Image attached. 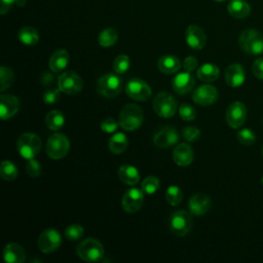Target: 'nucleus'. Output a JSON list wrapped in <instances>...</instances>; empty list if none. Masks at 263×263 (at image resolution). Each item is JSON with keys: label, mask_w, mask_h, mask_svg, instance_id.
Returning a JSON list of instances; mask_svg holds the SVG:
<instances>
[{"label": "nucleus", "mask_w": 263, "mask_h": 263, "mask_svg": "<svg viewBox=\"0 0 263 263\" xmlns=\"http://www.w3.org/2000/svg\"><path fill=\"white\" fill-rule=\"evenodd\" d=\"M144 121V112L141 107L136 104L125 105L118 117L119 126L127 132H133L138 129Z\"/></svg>", "instance_id": "1"}, {"label": "nucleus", "mask_w": 263, "mask_h": 263, "mask_svg": "<svg viewBox=\"0 0 263 263\" xmlns=\"http://www.w3.org/2000/svg\"><path fill=\"white\" fill-rule=\"evenodd\" d=\"M123 88V80L119 74L106 73L97 82V91L105 98L117 97Z\"/></svg>", "instance_id": "2"}, {"label": "nucleus", "mask_w": 263, "mask_h": 263, "mask_svg": "<svg viewBox=\"0 0 263 263\" xmlns=\"http://www.w3.org/2000/svg\"><path fill=\"white\" fill-rule=\"evenodd\" d=\"M238 44L248 54L258 55L263 52V35L255 29L243 30L238 37Z\"/></svg>", "instance_id": "3"}, {"label": "nucleus", "mask_w": 263, "mask_h": 263, "mask_svg": "<svg viewBox=\"0 0 263 263\" xmlns=\"http://www.w3.org/2000/svg\"><path fill=\"white\" fill-rule=\"evenodd\" d=\"M77 256L85 262H98L104 257L103 245L96 238H86L76 248Z\"/></svg>", "instance_id": "4"}, {"label": "nucleus", "mask_w": 263, "mask_h": 263, "mask_svg": "<svg viewBox=\"0 0 263 263\" xmlns=\"http://www.w3.org/2000/svg\"><path fill=\"white\" fill-rule=\"evenodd\" d=\"M41 146L42 142L37 135L32 133H25L18 138L16 149L23 158L29 160L34 158L40 152Z\"/></svg>", "instance_id": "5"}, {"label": "nucleus", "mask_w": 263, "mask_h": 263, "mask_svg": "<svg viewBox=\"0 0 263 263\" xmlns=\"http://www.w3.org/2000/svg\"><path fill=\"white\" fill-rule=\"evenodd\" d=\"M153 109L161 118L173 117L178 109L176 99L166 91H159L153 100Z\"/></svg>", "instance_id": "6"}, {"label": "nucleus", "mask_w": 263, "mask_h": 263, "mask_svg": "<svg viewBox=\"0 0 263 263\" xmlns=\"http://www.w3.org/2000/svg\"><path fill=\"white\" fill-rule=\"evenodd\" d=\"M45 149L49 158L62 159L69 152L70 142L64 134L54 133L47 139Z\"/></svg>", "instance_id": "7"}, {"label": "nucleus", "mask_w": 263, "mask_h": 263, "mask_svg": "<svg viewBox=\"0 0 263 263\" xmlns=\"http://www.w3.org/2000/svg\"><path fill=\"white\" fill-rule=\"evenodd\" d=\"M191 215V213L184 210H178L173 212L168 220L170 230L178 236L186 235L188 232H190L193 225Z\"/></svg>", "instance_id": "8"}, {"label": "nucleus", "mask_w": 263, "mask_h": 263, "mask_svg": "<svg viewBox=\"0 0 263 263\" xmlns=\"http://www.w3.org/2000/svg\"><path fill=\"white\" fill-rule=\"evenodd\" d=\"M58 85L64 93L77 95L82 90L83 80L76 72L66 71L59 76Z\"/></svg>", "instance_id": "9"}, {"label": "nucleus", "mask_w": 263, "mask_h": 263, "mask_svg": "<svg viewBox=\"0 0 263 263\" xmlns=\"http://www.w3.org/2000/svg\"><path fill=\"white\" fill-rule=\"evenodd\" d=\"M126 95L135 101L145 102L152 93L150 85L140 78H132L125 85Z\"/></svg>", "instance_id": "10"}, {"label": "nucleus", "mask_w": 263, "mask_h": 263, "mask_svg": "<svg viewBox=\"0 0 263 263\" xmlns=\"http://www.w3.org/2000/svg\"><path fill=\"white\" fill-rule=\"evenodd\" d=\"M37 243L42 253H52L60 248L62 243V236L54 228H47L40 233Z\"/></svg>", "instance_id": "11"}, {"label": "nucleus", "mask_w": 263, "mask_h": 263, "mask_svg": "<svg viewBox=\"0 0 263 263\" xmlns=\"http://www.w3.org/2000/svg\"><path fill=\"white\" fill-rule=\"evenodd\" d=\"M226 122L232 128H238L242 126L247 119V108L241 102L231 103L226 110Z\"/></svg>", "instance_id": "12"}, {"label": "nucleus", "mask_w": 263, "mask_h": 263, "mask_svg": "<svg viewBox=\"0 0 263 263\" xmlns=\"http://www.w3.org/2000/svg\"><path fill=\"white\" fill-rule=\"evenodd\" d=\"M144 202V191L139 188H130L126 190L121 199L122 209L128 213L134 214L138 212Z\"/></svg>", "instance_id": "13"}, {"label": "nucleus", "mask_w": 263, "mask_h": 263, "mask_svg": "<svg viewBox=\"0 0 263 263\" xmlns=\"http://www.w3.org/2000/svg\"><path fill=\"white\" fill-rule=\"evenodd\" d=\"M219 92L214 85L203 84L198 86L192 93V100L199 106H210L218 101Z\"/></svg>", "instance_id": "14"}, {"label": "nucleus", "mask_w": 263, "mask_h": 263, "mask_svg": "<svg viewBox=\"0 0 263 263\" xmlns=\"http://www.w3.org/2000/svg\"><path fill=\"white\" fill-rule=\"evenodd\" d=\"M179 133L173 126H164L153 136V144L160 149H165L174 146L179 141Z\"/></svg>", "instance_id": "15"}, {"label": "nucleus", "mask_w": 263, "mask_h": 263, "mask_svg": "<svg viewBox=\"0 0 263 263\" xmlns=\"http://www.w3.org/2000/svg\"><path fill=\"white\" fill-rule=\"evenodd\" d=\"M185 39L188 46L194 50L202 49L206 43L205 33L200 27L196 25L188 26L185 33Z\"/></svg>", "instance_id": "16"}, {"label": "nucleus", "mask_w": 263, "mask_h": 263, "mask_svg": "<svg viewBox=\"0 0 263 263\" xmlns=\"http://www.w3.org/2000/svg\"><path fill=\"white\" fill-rule=\"evenodd\" d=\"M20 109V101L17 97L9 93L0 96V117L2 120L13 117Z\"/></svg>", "instance_id": "17"}, {"label": "nucleus", "mask_w": 263, "mask_h": 263, "mask_svg": "<svg viewBox=\"0 0 263 263\" xmlns=\"http://www.w3.org/2000/svg\"><path fill=\"white\" fill-rule=\"evenodd\" d=\"M195 84V79L190 72H181L177 74L173 81L172 87L178 95H186L192 90Z\"/></svg>", "instance_id": "18"}, {"label": "nucleus", "mask_w": 263, "mask_h": 263, "mask_svg": "<svg viewBox=\"0 0 263 263\" xmlns=\"http://www.w3.org/2000/svg\"><path fill=\"white\" fill-rule=\"evenodd\" d=\"M212 204L210 196L203 193H196L192 195L188 201L189 212L194 216H202L208 213Z\"/></svg>", "instance_id": "19"}, {"label": "nucleus", "mask_w": 263, "mask_h": 263, "mask_svg": "<svg viewBox=\"0 0 263 263\" xmlns=\"http://www.w3.org/2000/svg\"><path fill=\"white\" fill-rule=\"evenodd\" d=\"M246 79V72L243 67L238 63L229 65L225 71V81L231 87L240 86Z\"/></svg>", "instance_id": "20"}, {"label": "nucleus", "mask_w": 263, "mask_h": 263, "mask_svg": "<svg viewBox=\"0 0 263 263\" xmlns=\"http://www.w3.org/2000/svg\"><path fill=\"white\" fill-rule=\"evenodd\" d=\"M194 158L192 147L186 143L179 144L173 151V160L179 166H188Z\"/></svg>", "instance_id": "21"}, {"label": "nucleus", "mask_w": 263, "mask_h": 263, "mask_svg": "<svg viewBox=\"0 0 263 263\" xmlns=\"http://www.w3.org/2000/svg\"><path fill=\"white\" fill-rule=\"evenodd\" d=\"M3 259L7 263H23L26 259V252L21 245L10 242L3 249Z\"/></svg>", "instance_id": "22"}, {"label": "nucleus", "mask_w": 263, "mask_h": 263, "mask_svg": "<svg viewBox=\"0 0 263 263\" xmlns=\"http://www.w3.org/2000/svg\"><path fill=\"white\" fill-rule=\"evenodd\" d=\"M70 55L66 49H57L49 58L48 66L53 73L63 71L69 64Z\"/></svg>", "instance_id": "23"}, {"label": "nucleus", "mask_w": 263, "mask_h": 263, "mask_svg": "<svg viewBox=\"0 0 263 263\" xmlns=\"http://www.w3.org/2000/svg\"><path fill=\"white\" fill-rule=\"evenodd\" d=\"M227 11L232 17L241 20L251 13V6L246 0H230L227 5Z\"/></svg>", "instance_id": "24"}, {"label": "nucleus", "mask_w": 263, "mask_h": 263, "mask_svg": "<svg viewBox=\"0 0 263 263\" xmlns=\"http://www.w3.org/2000/svg\"><path fill=\"white\" fill-rule=\"evenodd\" d=\"M157 66L160 72L164 74H175L180 70L181 62L176 55L165 54L159 58Z\"/></svg>", "instance_id": "25"}, {"label": "nucleus", "mask_w": 263, "mask_h": 263, "mask_svg": "<svg viewBox=\"0 0 263 263\" xmlns=\"http://www.w3.org/2000/svg\"><path fill=\"white\" fill-rule=\"evenodd\" d=\"M120 181L126 185H136L140 181V173L137 167L130 164H122L118 170Z\"/></svg>", "instance_id": "26"}, {"label": "nucleus", "mask_w": 263, "mask_h": 263, "mask_svg": "<svg viewBox=\"0 0 263 263\" xmlns=\"http://www.w3.org/2000/svg\"><path fill=\"white\" fill-rule=\"evenodd\" d=\"M197 77L203 81V82H212L215 81L219 75H220V70L219 68L212 63H205L197 69Z\"/></svg>", "instance_id": "27"}, {"label": "nucleus", "mask_w": 263, "mask_h": 263, "mask_svg": "<svg viewBox=\"0 0 263 263\" xmlns=\"http://www.w3.org/2000/svg\"><path fill=\"white\" fill-rule=\"evenodd\" d=\"M108 146L112 153L121 154L126 150L128 146L127 137L123 133H116L110 138Z\"/></svg>", "instance_id": "28"}, {"label": "nucleus", "mask_w": 263, "mask_h": 263, "mask_svg": "<svg viewBox=\"0 0 263 263\" xmlns=\"http://www.w3.org/2000/svg\"><path fill=\"white\" fill-rule=\"evenodd\" d=\"M17 37L23 44L28 46L35 45L39 41V33L34 27L22 28L17 33Z\"/></svg>", "instance_id": "29"}, {"label": "nucleus", "mask_w": 263, "mask_h": 263, "mask_svg": "<svg viewBox=\"0 0 263 263\" xmlns=\"http://www.w3.org/2000/svg\"><path fill=\"white\" fill-rule=\"evenodd\" d=\"M46 126L51 130H59L65 124V116L59 110H51L47 113L45 117Z\"/></svg>", "instance_id": "30"}, {"label": "nucleus", "mask_w": 263, "mask_h": 263, "mask_svg": "<svg viewBox=\"0 0 263 263\" xmlns=\"http://www.w3.org/2000/svg\"><path fill=\"white\" fill-rule=\"evenodd\" d=\"M118 40V33L113 28H106L102 30L98 36V42L103 47H111Z\"/></svg>", "instance_id": "31"}, {"label": "nucleus", "mask_w": 263, "mask_h": 263, "mask_svg": "<svg viewBox=\"0 0 263 263\" xmlns=\"http://www.w3.org/2000/svg\"><path fill=\"white\" fill-rule=\"evenodd\" d=\"M17 167L13 162L9 160L2 161L0 165V176L2 179L5 181H12L17 177Z\"/></svg>", "instance_id": "32"}, {"label": "nucleus", "mask_w": 263, "mask_h": 263, "mask_svg": "<svg viewBox=\"0 0 263 263\" xmlns=\"http://www.w3.org/2000/svg\"><path fill=\"white\" fill-rule=\"evenodd\" d=\"M0 80H1V86H0V90L4 91L7 88H9L13 81H14V74L12 72V70L8 67L5 66H1L0 68Z\"/></svg>", "instance_id": "33"}, {"label": "nucleus", "mask_w": 263, "mask_h": 263, "mask_svg": "<svg viewBox=\"0 0 263 263\" xmlns=\"http://www.w3.org/2000/svg\"><path fill=\"white\" fill-rule=\"evenodd\" d=\"M129 67H130V59L126 54L117 55L113 62V69L115 73L119 75L126 73Z\"/></svg>", "instance_id": "34"}, {"label": "nucleus", "mask_w": 263, "mask_h": 263, "mask_svg": "<svg viewBox=\"0 0 263 263\" xmlns=\"http://www.w3.org/2000/svg\"><path fill=\"white\" fill-rule=\"evenodd\" d=\"M165 199L171 205H178L183 199V192L180 187L173 185L166 189Z\"/></svg>", "instance_id": "35"}, {"label": "nucleus", "mask_w": 263, "mask_h": 263, "mask_svg": "<svg viewBox=\"0 0 263 263\" xmlns=\"http://www.w3.org/2000/svg\"><path fill=\"white\" fill-rule=\"evenodd\" d=\"M159 186H160V183H159L158 178H156L154 176H149V177L145 178L144 181L142 182L141 189L146 194H154L159 189Z\"/></svg>", "instance_id": "36"}, {"label": "nucleus", "mask_w": 263, "mask_h": 263, "mask_svg": "<svg viewBox=\"0 0 263 263\" xmlns=\"http://www.w3.org/2000/svg\"><path fill=\"white\" fill-rule=\"evenodd\" d=\"M236 139L240 144H242L245 146H251L256 141V135L250 128H242L237 132Z\"/></svg>", "instance_id": "37"}, {"label": "nucleus", "mask_w": 263, "mask_h": 263, "mask_svg": "<svg viewBox=\"0 0 263 263\" xmlns=\"http://www.w3.org/2000/svg\"><path fill=\"white\" fill-rule=\"evenodd\" d=\"M84 229L79 224H71L65 229V236L67 239L71 241H75L80 239L83 236Z\"/></svg>", "instance_id": "38"}, {"label": "nucleus", "mask_w": 263, "mask_h": 263, "mask_svg": "<svg viewBox=\"0 0 263 263\" xmlns=\"http://www.w3.org/2000/svg\"><path fill=\"white\" fill-rule=\"evenodd\" d=\"M179 115L184 121H192L196 117V110L191 105L183 103L179 107Z\"/></svg>", "instance_id": "39"}, {"label": "nucleus", "mask_w": 263, "mask_h": 263, "mask_svg": "<svg viewBox=\"0 0 263 263\" xmlns=\"http://www.w3.org/2000/svg\"><path fill=\"white\" fill-rule=\"evenodd\" d=\"M41 170H42V167L38 160H36L35 158L28 160V163L26 165V171L30 177H32V178L39 177L41 175Z\"/></svg>", "instance_id": "40"}, {"label": "nucleus", "mask_w": 263, "mask_h": 263, "mask_svg": "<svg viewBox=\"0 0 263 263\" xmlns=\"http://www.w3.org/2000/svg\"><path fill=\"white\" fill-rule=\"evenodd\" d=\"M182 136L187 142H195L200 136V130L195 126L189 125L183 128Z\"/></svg>", "instance_id": "41"}, {"label": "nucleus", "mask_w": 263, "mask_h": 263, "mask_svg": "<svg viewBox=\"0 0 263 263\" xmlns=\"http://www.w3.org/2000/svg\"><path fill=\"white\" fill-rule=\"evenodd\" d=\"M60 88H49L43 92V101L47 105L55 104L60 99Z\"/></svg>", "instance_id": "42"}, {"label": "nucleus", "mask_w": 263, "mask_h": 263, "mask_svg": "<svg viewBox=\"0 0 263 263\" xmlns=\"http://www.w3.org/2000/svg\"><path fill=\"white\" fill-rule=\"evenodd\" d=\"M118 125L119 122L117 120H115L112 117H108L101 122V129L106 134H112L117 129Z\"/></svg>", "instance_id": "43"}, {"label": "nucleus", "mask_w": 263, "mask_h": 263, "mask_svg": "<svg viewBox=\"0 0 263 263\" xmlns=\"http://www.w3.org/2000/svg\"><path fill=\"white\" fill-rule=\"evenodd\" d=\"M252 71L256 78L263 80V58H258L254 61Z\"/></svg>", "instance_id": "44"}, {"label": "nucleus", "mask_w": 263, "mask_h": 263, "mask_svg": "<svg viewBox=\"0 0 263 263\" xmlns=\"http://www.w3.org/2000/svg\"><path fill=\"white\" fill-rule=\"evenodd\" d=\"M197 65H198V62H197L196 58L193 55H189V57L185 58V60L183 62L184 70L186 72H190V73L197 68Z\"/></svg>", "instance_id": "45"}, {"label": "nucleus", "mask_w": 263, "mask_h": 263, "mask_svg": "<svg viewBox=\"0 0 263 263\" xmlns=\"http://www.w3.org/2000/svg\"><path fill=\"white\" fill-rule=\"evenodd\" d=\"M14 4H16V0H1V3H0L1 14L6 13Z\"/></svg>", "instance_id": "46"}, {"label": "nucleus", "mask_w": 263, "mask_h": 263, "mask_svg": "<svg viewBox=\"0 0 263 263\" xmlns=\"http://www.w3.org/2000/svg\"><path fill=\"white\" fill-rule=\"evenodd\" d=\"M53 72H44L42 75H41V84L44 85V86H47V85H50L53 80H54V76L52 74Z\"/></svg>", "instance_id": "47"}, {"label": "nucleus", "mask_w": 263, "mask_h": 263, "mask_svg": "<svg viewBox=\"0 0 263 263\" xmlns=\"http://www.w3.org/2000/svg\"><path fill=\"white\" fill-rule=\"evenodd\" d=\"M215 1H218V2H221V1H226V0H215Z\"/></svg>", "instance_id": "48"}, {"label": "nucleus", "mask_w": 263, "mask_h": 263, "mask_svg": "<svg viewBox=\"0 0 263 263\" xmlns=\"http://www.w3.org/2000/svg\"><path fill=\"white\" fill-rule=\"evenodd\" d=\"M262 155H263V146H262Z\"/></svg>", "instance_id": "49"}, {"label": "nucleus", "mask_w": 263, "mask_h": 263, "mask_svg": "<svg viewBox=\"0 0 263 263\" xmlns=\"http://www.w3.org/2000/svg\"><path fill=\"white\" fill-rule=\"evenodd\" d=\"M262 184H263V177H262Z\"/></svg>", "instance_id": "50"}]
</instances>
